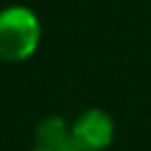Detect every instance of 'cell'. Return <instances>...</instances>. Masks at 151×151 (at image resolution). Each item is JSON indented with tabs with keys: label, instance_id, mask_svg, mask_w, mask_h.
I'll use <instances>...</instances> for the list:
<instances>
[{
	"label": "cell",
	"instance_id": "6da1fadb",
	"mask_svg": "<svg viewBox=\"0 0 151 151\" xmlns=\"http://www.w3.org/2000/svg\"><path fill=\"white\" fill-rule=\"evenodd\" d=\"M40 20L29 7L14 5L0 11V60L22 62L40 45Z\"/></svg>",
	"mask_w": 151,
	"mask_h": 151
},
{
	"label": "cell",
	"instance_id": "7a4b0ae2",
	"mask_svg": "<svg viewBox=\"0 0 151 151\" xmlns=\"http://www.w3.org/2000/svg\"><path fill=\"white\" fill-rule=\"evenodd\" d=\"M71 133L80 151H104L113 142L116 127L107 111L93 107L82 111L71 124Z\"/></svg>",
	"mask_w": 151,
	"mask_h": 151
},
{
	"label": "cell",
	"instance_id": "3957f363",
	"mask_svg": "<svg viewBox=\"0 0 151 151\" xmlns=\"http://www.w3.org/2000/svg\"><path fill=\"white\" fill-rule=\"evenodd\" d=\"M38 147H45L49 151H80L73 140L71 127L60 116H49L36 129Z\"/></svg>",
	"mask_w": 151,
	"mask_h": 151
},
{
	"label": "cell",
	"instance_id": "277c9868",
	"mask_svg": "<svg viewBox=\"0 0 151 151\" xmlns=\"http://www.w3.org/2000/svg\"><path fill=\"white\" fill-rule=\"evenodd\" d=\"M33 151H49V149H45V147H36Z\"/></svg>",
	"mask_w": 151,
	"mask_h": 151
}]
</instances>
